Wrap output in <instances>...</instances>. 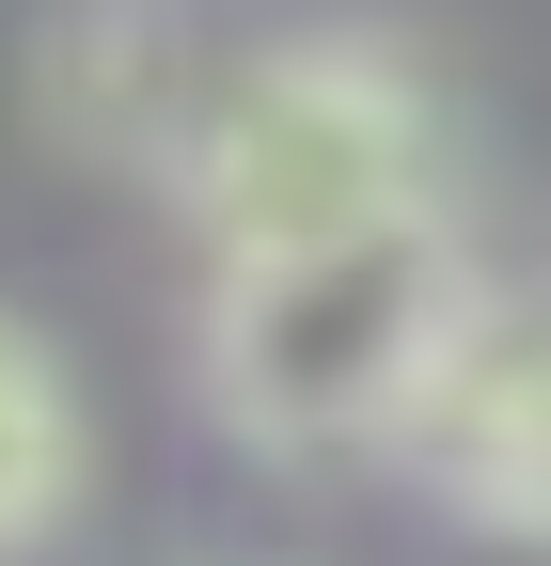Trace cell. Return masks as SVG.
Returning <instances> with one entry per match:
<instances>
[{"label": "cell", "instance_id": "obj_1", "mask_svg": "<svg viewBox=\"0 0 551 566\" xmlns=\"http://www.w3.org/2000/svg\"><path fill=\"white\" fill-rule=\"evenodd\" d=\"M489 268H472V221L426 205V221H363L315 252H252L205 268L189 315V378L205 424L268 472H331V457H409L441 424L457 363L489 346Z\"/></svg>", "mask_w": 551, "mask_h": 566}, {"label": "cell", "instance_id": "obj_2", "mask_svg": "<svg viewBox=\"0 0 551 566\" xmlns=\"http://www.w3.org/2000/svg\"><path fill=\"white\" fill-rule=\"evenodd\" d=\"M158 205H174V237L205 268L315 252V237H363V221H426V205H457L441 80L409 48H378V32L221 48V80H205Z\"/></svg>", "mask_w": 551, "mask_h": 566}, {"label": "cell", "instance_id": "obj_3", "mask_svg": "<svg viewBox=\"0 0 551 566\" xmlns=\"http://www.w3.org/2000/svg\"><path fill=\"white\" fill-rule=\"evenodd\" d=\"M205 80H221V48H189L174 0H63V17L32 32V95H48V126L80 142V158H111V174H143V189L174 174Z\"/></svg>", "mask_w": 551, "mask_h": 566}, {"label": "cell", "instance_id": "obj_4", "mask_svg": "<svg viewBox=\"0 0 551 566\" xmlns=\"http://www.w3.org/2000/svg\"><path fill=\"white\" fill-rule=\"evenodd\" d=\"M409 472H426L457 520H489L505 551L551 566V315H489V346L457 363V394H441L426 441H409Z\"/></svg>", "mask_w": 551, "mask_h": 566}, {"label": "cell", "instance_id": "obj_5", "mask_svg": "<svg viewBox=\"0 0 551 566\" xmlns=\"http://www.w3.org/2000/svg\"><path fill=\"white\" fill-rule=\"evenodd\" d=\"M95 504V409H80V363L0 300V566H48L63 520Z\"/></svg>", "mask_w": 551, "mask_h": 566}]
</instances>
